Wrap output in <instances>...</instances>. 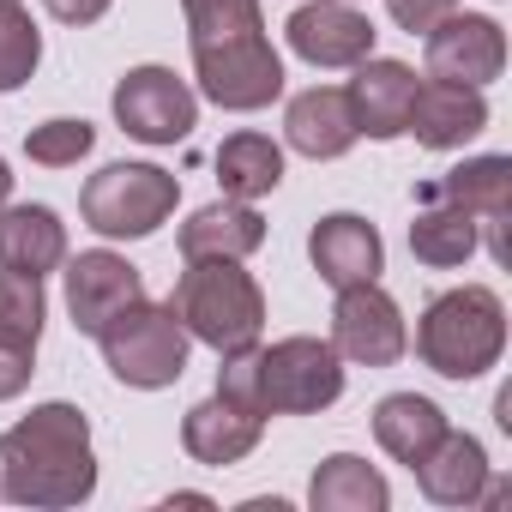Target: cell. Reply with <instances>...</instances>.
<instances>
[{"mask_svg":"<svg viewBox=\"0 0 512 512\" xmlns=\"http://www.w3.org/2000/svg\"><path fill=\"white\" fill-rule=\"evenodd\" d=\"M97 494L91 422L73 404H37L25 422L0 434V500L61 512Z\"/></svg>","mask_w":512,"mask_h":512,"instance_id":"1","label":"cell"},{"mask_svg":"<svg viewBox=\"0 0 512 512\" xmlns=\"http://www.w3.org/2000/svg\"><path fill=\"white\" fill-rule=\"evenodd\" d=\"M500 350H506V308L488 284L446 290L416 320V356L440 380H476L500 362Z\"/></svg>","mask_w":512,"mask_h":512,"instance_id":"2","label":"cell"},{"mask_svg":"<svg viewBox=\"0 0 512 512\" xmlns=\"http://www.w3.org/2000/svg\"><path fill=\"white\" fill-rule=\"evenodd\" d=\"M169 308L187 326V338L211 344L217 356L241 350V344H260V326H266V296L241 272V260H187Z\"/></svg>","mask_w":512,"mask_h":512,"instance_id":"3","label":"cell"},{"mask_svg":"<svg viewBox=\"0 0 512 512\" xmlns=\"http://www.w3.org/2000/svg\"><path fill=\"white\" fill-rule=\"evenodd\" d=\"M97 344H103V362H109V374L121 380V386H139V392H163V386H175L181 374H187V326L175 320V308L169 302H133V308H121L103 332H97Z\"/></svg>","mask_w":512,"mask_h":512,"instance_id":"4","label":"cell"},{"mask_svg":"<svg viewBox=\"0 0 512 512\" xmlns=\"http://www.w3.org/2000/svg\"><path fill=\"white\" fill-rule=\"evenodd\" d=\"M175 205H181V181L157 163H109L79 193L85 223L109 241H139V235L163 229Z\"/></svg>","mask_w":512,"mask_h":512,"instance_id":"5","label":"cell"},{"mask_svg":"<svg viewBox=\"0 0 512 512\" xmlns=\"http://www.w3.org/2000/svg\"><path fill=\"white\" fill-rule=\"evenodd\" d=\"M260 392L266 416H320L344 398V356L332 338H284L260 350Z\"/></svg>","mask_w":512,"mask_h":512,"instance_id":"6","label":"cell"},{"mask_svg":"<svg viewBox=\"0 0 512 512\" xmlns=\"http://www.w3.org/2000/svg\"><path fill=\"white\" fill-rule=\"evenodd\" d=\"M193 79H199V97H211L229 115H253V109H266V103L284 97V61L266 43V31L193 49Z\"/></svg>","mask_w":512,"mask_h":512,"instance_id":"7","label":"cell"},{"mask_svg":"<svg viewBox=\"0 0 512 512\" xmlns=\"http://www.w3.org/2000/svg\"><path fill=\"white\" fill-rule=\"evenodd\" d=\"M115 121L139 145H175V139H187L199 127V97L169 67H133L115 85Z\"/></svg>","mask_w":512,"mask_h":512,"instance_id":"8","label":"cell"},{"mask_svg":"<svg viewBox=\"0 0 512 512\" xmlns=\"http://www.w3.org/2000/svg\"><path fill=\"white\" fill-rule=\"evenodd\" d=\"M332 350L356 368H392L404 350H410V332H404V314L398 302L380 290V284H350L338 290V308H332Z\"/></svg>","mask_w":512,"mask_h":512,"instance_id":"9","label":"cell"},{"mask_svg":"<svg viewBox=\"0 0 512 512\" xmlns=\"http://www.w3.org/2000/svg\"><path fill=\"white\" fill-rule=\"evenodd\" d=\"M416 199H446L458 211L476 217V235L488 241V253L506 266V217H512V157H464L458 169H446L440 181L416 187Z\"/></svg>","mask_w":512,"mask_h":512,"instance_id":"10","label":"cell"},{"mask_svg":"<svg viewBox=\"0 0 512 512\" xmlns=\"http://www.w3.org/2000/svg\"><path fill=\"white\" fill-rule=\"evenodd\" d=\"M139 296H145V278H139V266L121 260V253L91 247V253H79V260H67V314H73V326L85 338H97Z\"/></svg>","mask_w":512,"mask_h":512,"instance_id":"11","label":"cell"},{"mask_svg":"<svg viewBox=\"0 0 512 512\" xmlns=\"http://www.w3.org/2000/svg\"><path fill=\"white\" fill-rule=\"evenodd\" d=\"M506 67V31L482 13H452L428 31V79L452 85H494Z\"/></svg>","mask_w":512,"mask_h":512,"instance_id":"12","label":"cell"},{"mask_svg":"<svg viewBox=\"0 0 512 512\" xmlns=\"http://www.w3.org/2000/svg\"><path fill=\"white\" fill-rule=\"evenodd\" d=\"M290 49L308 67H356L374 55V25L368 13H356L350 0H308L290 13Z\"/></svg>","mask_w":512,"mask_h":512,"instance_id":"13","label":"cell"},{"mask_svg":"<svg viewBox=\"0 0 512 512\" xmlns=\"http://www.w3.org/2000/svg\"><path fill=\"white\" fill-rule=\"evenodd\" d=\"M308 260H314V272H320L332 290L380 284V272H386V241H380V229H374L368 217L332 211V217H320L314 235H308Z\"/></svg>","mask_w":512,"mask_h":512,"instance_id":"14","label":"cell"},{"mask_svg":"<svg viewBox=\"0 0 512 512\" xmlns=\"http://www.w3.org/2000/svg\"><path fill=\"white\" fill-rule=\"evenodd\" d=\"M482 127H488V97H482L476 85L416 79L410 127H404V133H416V145H428V151H458V145H470Z\"/></svg>","mask_w":512,"mask_h":512,"instance_id":"15","label":"cell"},{"mask_svg":"<svg viewBox=\"0 0 512 512\" xmlns=\"http://www.w3.org/2000/svg\"><path fill=\"white\" fill-rule=\"evenodd\" d=\"M350 115H356V133L368 139H398L410 127V97H416V73L404 61H356V79H350Z\"/></svg>","mask_w":512,"mask_h":512,"instance_id":"16","label":"cell"},{"mask_svg":"<svg viewBox=\"0 0 512 512\" xmlns=\"http://www.w3.org/2000/svg\"><path fill=\"white\" fill-rule=\"evenodd\" d=\"M260 428H266V416H253V410H241V404H229V398H205V404L187 410L181 446H187L193 464L223 470V464H241L253 446H260Z\"/></svg>","mask_w":512,"mask_h":512,"instance_id":"17","label":"cell"},{"mask_svg":"<svg viewBox=\"0 0 512 512\" xmlns=\"http://www.w3.org/2000/svg\"><path fill=\"white\" fill-rule=\"evenodd\" d=\"M260 241H266L260 211L247 199H217L181 223V260H247V253H260Z\"/></svg>","mask_w":512,"mask_h":512,"instance_id":"18","label":"cell"},{"mask_svg":"<svg viewBox=\"0 0 512 512\" xmlns=\"http://www.w3.org/2000/svg\"><path fill=\"white\" fill-rule=\"evenodd\" d=\"M284 139L314 157V163H332L344 157L362 133H356V115H350V97L338 85H314L302 97H290V115H284Z\"/></svg>","mask_w":512,"mask_h":512,"instance_id":"19","label":"cell"},{"mask_svg":"<svg viewBox=\"0 0 512 512\" xmlns=\"http://www.w3.org/2000/svg\"><path fill=\"white\" fill-rule=\"evenodd\" d=\"M0 266L49 278L67 266V223L49 205H0Z\"/></svg>","mask_w":512,"mask_h":512,"instance_id":"20","label":"cell"},{"mask_svg":"<svg viewBox=\"0 0 512 512\" xmlns=\"http://www.w3.org/2000/svg\"><path fill=\"white\" fill-rule=\"evenodd\" d=\"M416 482H422V494L434 506H476L482 488H488V452H482V440L446 428L434 440V452L416 464Z\"/></svg>","mask_w":512,"mask_h":512,"instance_id":"21","label":"cell"},{"mask_svg":"<svg viewBox=\"0 0 512 512\" xmlns=\"http://www.w3.org/2000/svg\"><path fill=\"white\" fill-rule=\"evenodd\" d=\"M446 434V416H440V404L434 398H416V392H392V398H380L374 404V440H380V452L386 458H398V464H422L428 452H434V440Z\"/></svg>","mask_w":512,"mask_h":512,"instance_id":"22","label":"cell"},{"mask_svg":"<svg viewBox=\"0 0 512 512\" xmlns=\"http://www.w3.org/2000/svg\"><path fill=\"white\" fill-rule=\"evenodd\" d=\"M386 500H392L386 476L368 458H356V452H332L314 470V482H308V506L314 512H386Z\"/></svg>","mask_w":512,"mask_h":512,"instance_id":"23","label":"cell"},{"mask_svg":"<svg viewBox=\"0 0 512 512\" xmlns=\"http://www.w3.org/2000/svg\"><path fill=\"white\" fill-rule=\"evenodd\" d=\"M217 181H223V199H266L278 181H284V151L266 139V133H229L217 145Z\"/></svg>","mask_w":512,"mask_h":512,"instance_id":"24","label":"cell"},{"mask_svg":"<svg viewBox=\"0 0 512 512\" xmlns=\"http://www.w3.org/2000/svg\"><path fill=\"white\" fill-rule=\"evenodd\" d=\"M476 217L470 211H458V205H446V199H422V211H416V223H410V253L422 266H434V272H452V266H464L470 253H476Z\"/></svg>","mask_w":512,"mask_h":512,"instance_id":"25","label":"cell"},{"mask_svg":"<svg viewBox=\"0 0 512 512\" xmlns=\"http://www.w3.org/2000/svg\"><path fill=\"white\" fill-rule=\"evenodd\" d=\"M187 13V43L211 49V43H235V37H260V0H181Z\"/></svg>","mask_w":512,"mask_h":512,"instance_id":"26","label":"cell"},{"mask_svg":"<svg viewBox=\"0 0 512 512\" xmlns=\"http://www.w3.org/2000/svg\"><path fill=\"white\" fill-rule=\"evenodd\" d=\"M43 320H49L43 278H31V272H7V266H0V338H13V344H31V350H37Z\"/></svg>","mask_w":512,"mask_h":512,"instance_id":"27","label":"cell"},{"mask_svg":"<svg viewBox=\"0 0 512 512\" xmlns=\"http://www.w3.org/2000/svg\"><path fill=\"white\" fill-rule=\"evenodd\" d=\"M37 61H43V37L25 13V0H0V91L31 85Z\"/></svg>","mask_w":512,"mask_h":512,"instance_id":"28","label":"cell"},{"mask_svg":"<svg viewBox=\"0 0 512 512\" xmlns=\"http://www.w3.org/2000/svg\"><path fill=\"white\" fill-rule=\"evenodd\" d=\"M91 145H97V127L91 121H73V115L43 121V127L25 133V157L43 163V169H73L79 157H91Z\"/></svg>","mask_w":512,"mask_h":512,"instance_id":"29","label":"cell"},{"mask_svg":"<svg viewBox=\"0 0 512 512\" xmlns=\"http://www.w3.org/2000/svg\"><path fill=\"white\" fill-rule=\"evenodd\" d=\"M217 398L266 416V392H260V344H241V350H223V368H217Z\"/></svg>","mask_w":512,"mask_h":512,"instance_id":"30","label":"cell"},{"mask_svg":"<svg viewBox=\"0 0 512 512\" xmlns=\"http://www.w3.org/2000/svg\"><path fill=\"white\" fill-rule=\"evenodd\" d=\"M386 13H392V25H398V31L428 37L440 19H452V13H458V0H386Z\"/></svg>","mask_w":512,"mask_h":512,"instance_id":"31","label":"cell"},{"mask_svg":"<svg viewBox=\"0 0 512 512\" xmlns=\"http://www.w3.org/2000/svg\"><path fill=\"white\" fill-rule=\"evenodd\" d=\"M37 374V350L31 344H13V338H0V404L19 398Z\"/></svg>","mask_w":512,"mask_h":512,"instance_id":"32","label":"cell"},{"mask_svg":"<svg viewBox=\"0 0 512 512\" xmlns=\"http://www.w3.org/2000/svg\"><path fill=\"white\" fill-rule=\"evenodd\" d=\"M43 7H49L61 25H97V19L115 7V0H43Z\"/></svg>","mask_w":512,"mask_h":512,"instance_id":"33","label":"cell"},{"mask_svg":"<svg viewBox=\"0 0 512 512\" xmlns=\"http://www.w3.org/2000/svg\"><path fill=\"white\" fill-rule=\"evenodd\" d=\"M13 199V169H7V157H0V205Z\"/></svg>","mask_w":512,"mask_h":512,"instance_id":"34","label":"cell"}]
</instances>
